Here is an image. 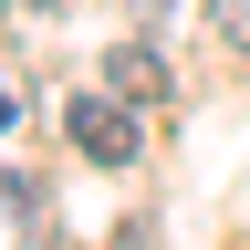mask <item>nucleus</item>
Wrapping results in <instances>:
<instances>
[{
    "label": "nucleus",
    "instance_id": "nucleus-5",
    "mask_svg": "<svg viewBox=\"0 0 250 250\" xmlns=\"http://www.w3.org/2000/svg\"><path fill=\"white\" fill-rule=\"evenodd\" d=\"M21 11H62V0H21Z\"/></svg>",
    "mask_w": 250,
    "mask_h": 250
},
{
    "label": "nucleus",
    "instance_id": "nucleus-1",
    "mask_svg": "<svg viewBox=\"0 0 250 250\" xmlns=\"http://www.w3.org/2000/svg\"><path fill=\"white\" fill-rule=\"evenodd\" d=\"M62 125H73V146H83V156H104V167H125V156L146 146V125H136V104H125V94H83Z\"/></svg>",
    "mask_w": 250,
    "mask_h": 250
},
{
    "label": "nucleus",
    "instance_id": "nucleus-3",
    "mask_svg": "<svg viewBox=\"0 0 250 250\" xmlns=\"http://www.w3.org/2000/svg\"><path fill=\"white\" fill-rule=\"evenodd\" d=\"M208 21H219V42H240V52H250V0H208Z\"/></svg>",
    "mask_w": 250,
    "mask_h": 250
},
{
    "label": "nucleus",
    "instance_id": "nucleus-2",
    "mask_svg": "<svg viewBox=\"0 0 250 250\" xmlns=\"http://www.w3.org/2000/svg\"><path fill=\"white\" fill-rule=\"evenodd\" d=\"M104 73H115V94H156V83H167V62H156V52H115Z\"/></svg>",
    "mask_w": 250,
    "mask_h": 250
},
{
    "label": "nucleus",
    "instance_id": "nucleus-4",
    "mask_svg": "<svg viewBox=\"0 0 250 250\" xmlns=\"http://www.w3.org/2000/svg\"><path fill=\"white\" fill-rule=\"evenodd\" d=\"M11 115H21V94H11V83H0V125H11Z\"/></svg>",
    "mask_w": 250,
    "mask_h": 250
}]
</instances>
